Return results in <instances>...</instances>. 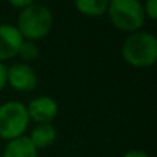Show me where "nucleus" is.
I'll return each mask as SVG.
<instances>
[{"label": "nucleus", "mask_w": 157, "mask_h": 157, "mask_svg": "<svg viewBox=\"0 0 157 157\" xmlns=\"http://www.w3.org/2000/svg\"><path fill=\"white\" fill-rule=\"evenodd\" d=\"M125 62L134 68H149L157 60V37L148 31H137L126 37L122 46Z\"/></svg>", "instance_id": "nucleus-1"}, {"label": "nucleus", "mask_w": 157, "mask_h": 157, "mask_svg": "<svg viewBox=\"0 0 157 157\" xmlns=\"http://www.w3.org/2000/svg\"><path fill=\"white\" fill-rule=\"evenodd\" d=\"M52 26L51 10L42 3H31L19 13L17 29L23 40L36 42L48 36Z\"/></svg>", "instance_id": "nucleus-2"}, {"label": "nucleus", "mask_w": 157, "mask_h": 157, "mask_svg": "<svg viewBox=\"0 0 157 157\" xmlns=\"http://www.w3.org/2000/svg\"><path fill=\"white\" fill-rule=\"evenodd\" d=\"M106 13L117 29L131 34L137 33L145 22L143 5L137 0H113Z\"/></svg>", "instance_id": "nucleus-3"}, {"label": "nucleus", "mask_w": 157, "mask_h": 157, "mask_svg": "<svg viewBox=\"0 0 157 157\" xmlns=\"http://www.w3.org/2000/svg\"><path fill=\"white\" fill-rule=\"evenodd\" d=\"M28 123V111L22 102L13 100L0 106V139L10 142L23 136Z\"/></svg>", "instance_id": "nucleus-4"}, {"label": "nucleus", "mask_w": 157, "mask_h": 157, "mask_svg": "<svg viewBox=\"0 0 157 157\" xmlns=\"http://www.w3.org/2000/svg\"><path fill=\"white\" fill-rule=\"evenodd\" d=\"M6 80L14 91L31 93L37 88V72L28 63H14L6 71Z\"/></svg>", "instance_id": "nucleus-5"}, {"label": "nucleus", "mask_w": 157, "mask_h": 157, "mask_svg": "<svg viewBox=\"0 0 157 157\" xmlns=\"http://www.w3.org/2000/svg\"><path fill=\"white\" fill-rule=\"evenodd\" d=\"M29 120H34L37 125L40 123H51L59 114L57 102L49 96H39L29 102L26 106Z\"/></svg>", "instance_id": "nucleus-6"}, {"label": "nucleus", "mask_w": 157, "mask_h": 157, "mask_svg": "<svg viewBox=\"0 0 157 157\" xmlns=\"http://www.w3.org/2000/svg\"><path fill=\"white\" fill-rule=\"evenodd\" d=\"M22 42L23 37L14 25L0 23V63L16 57Z\"/></svg>", "instance_id": "nucleus-7"}, {"label": "nucleus", "mask_w": 157, "mask_h": 157, "mask_svg": "<svg viewBox=\"0 0 157 157\" xmlns=\"http://www.w3.org/2000/svg\"><path fill=\"white\" fill-rule=\"evenodd\" d=\"M28 139L31 140V143L34 145V148L37 151L39 149H46L56 142L57 131H56L52 123H40V125L34 126V129L31 131Z\"/></svg>", "instance_id": "nucleus-8"}, {"label": "nucleus", "mask_w": 157, "mask_h": 157, "mask_svg": "<svg viewBox=\"0 0 157 157\" xmlns=\"http://www.w3.org/2000/svg\"><path fill=\"white\" fill-rule=\"evenodd\" d=\"M2 157H37V149L34 148L28 136H20L8 142Z\"/></svg>", "instance_id": "nucleus-9"}, {"label": "nucleus", "mask_w": 157, "mask_h": 157, "mask_svg": "<svg viewBox=\"0 0 157 157\" xmlns=\"http://www.w3.org/2000/svg\"><path fill=\"white\" fill-rule=\"evenodd\" d=\"M108 0H77L74 6L88 17H102L108 11Z\"/></svg>", "instance_id": "nucleus-10"}, {"label": "nucleus", "mask_w": 157, "mask_h": 157, "mask_svg": "<svg viewBox=\"0 0 157 157\" xmlns=\"http://www.w3.org/2000/svg\"><path fill=\"white\" fill-rule=\"evenodd\" d=\"M17 56L29 65V62H34L37 57H39V46L36 45V42H29V40H23L20 48H19V52Z\"/></svg>", "instance_id": "nucleus-11"}, {"label": "nucleus", "mask_w": 157, "mask_h": 157, "mask_svg": "<svg viewBox=\"0 0 157 157\" xmlns=\"http://www.w3.org/2000/svg\"><path fill=\"white\" fill-rule=\"evenodd\" d=\"M143 13L151 20L157 19V2H155V0H148V2L143 5Z\"/></svg>", "instance_id": "nucleus-12"}, {"label": "nucleus", "mask_w": 157, "mask_h": 157, "mask_svg": "<svg viewBox=\"0 0 157 157\" xmlns=\"http://www.w3.org/2000/svg\"><path fill=\"white\" fill-rule=\"evenodd\" d=\"M6 71H8V68L5 66V63H0V91H2V90L8 85V80H6Z\"/></svg>", "instance_id": "nucleus-13"}, {"label": "nucleus", "mask_w": 157, "mask_h": 157, "mask_svg": "<svg viewBox=\"0 0 157 157\" xmlns=\"http://www.w3.org/2000/svg\"><path fill=\"white\" fill-rule=\"evenodd\" d=\"M31 3H33L31 0H10V5L14 6V8H20V11L23 8H26L28 5H31Z\"/></svg>", "instance_id": "nucleus-14"}, {"label": "nucleus", "mask_w": 157, "mask_h": 157, "mask_svg": "<svg viewBox=\"0 0 157 157\" xmlns=\"http://www.w3.org/2000/svg\"><path fill=\"white\" fill-rule=\"evenodd\" d=\"M123 157H149L145 151H140V149H129L125 152Z\"/></svg>", "instance_id": "nucleus-15"}]
</instances>
